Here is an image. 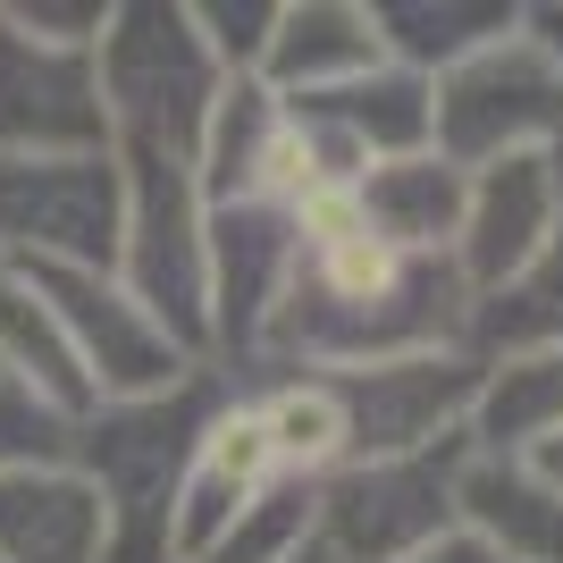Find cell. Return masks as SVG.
I'll use <instances>...</instances> for the list:
<instances>
[{
    "label": "cell",
    "instance_id": "30",
    "mask_svg": "<svg viewBox=\"0 0 563 563\" xmlns=\"http://www.w3.org/2000/svg\"><path fill=\"white\" fill-rule=\"evenodd\" d=\"M521 463H530V471H539V479H547V488L563 496V429H555V438H539V446L521 454Z\"/></svg>",
    "mask_w": 563,
    "mask_h": 563
},
{
    "label": "cell",
    "instance_id": "29",
    "mask_svg": "<svg viewBox=\"0 0 563 563\" xmlns=\"http://www.w3.org/2000/svg\"><path fill=\"white\" fill-rule=\"evenodd\" d=\"M521 25L539 34V51L563 68V0H521Z\"/></svg>",
    "mask_w": 563,
    "mask_h": 563
},
{
    "label": "cell",
    "instance_id": "8",
    "mask_svg": "<svg viewBox=\"0 0 563 563\" xmlns=\"http://www.w3.org/2000/svg\"><path fill=\"white\" fill-rule=\"evenodd\" d=\"M345 412V463H396V454H438L463 446L471 396H479V362L463 345L438 353H396V362H362V371H320Z\"/></svg>",
    "mask_w": 563,
    "mask_h": 563
},
{
    "label": "cell",
    "instance_id": "6",
    "mask_svg": "<svg viewBox=\"0 0 563 563\" xmlns=\"http://www.w3.org/2000/svg\"><path fill=\"white\" fill-rule=\"evenodd\" d=\"M34 286H43L51 320H59V345H68V362H76V378H85V396H93V404L168 396V387H186L194 371H211V362H194V353L177 345V336H168L110 269H93V261L34 269Z\"/></svg>",
    "mask_w": 563,
    "mask_h": 563
},
{
    "label": "cell",
    "instance_id": "32",
    "mask_svg": "<svg viewBox=\"0 0 563 563\" xmlns=\"http://www.w3.org/2000/svg\"><path fill=\"white\" fill-rule=\"evenodd\" d=\"M555 177H563V152H555Z\"/></svg>",
    "mask_w": 563,
    "mask_h": 563
},
{
    "label": "cell",
    "instance_id": "7",
    "mask_svg": "<svg viewBox=\"0 0 563 563\" xmlns=\"http://www.w3.org/2000/svg\"><path fill=\"white\" fill-rule=\"evenodd\" d=\"M454 463L463 446L345 463L311 488V547L329 563H404L412 547L454 530Z\"/></svg>",
    "mask_w": 563,
    "mask_h": 563
},
{
    "label": "cell",
    "instance_id": "24",
    "mask_svg": "<svg viewBox=\"0 0 563 563\" xmlns=\"http://www.w3.org/2000/svg\"><path fill=\"white\" fill-rule=\"evenodd\" d=\"M311 555V479H269L194 563H295Z\"/></svg>",
    "mask_w": 563,
    "mask_h": 563
},
{
    "label": "cell",
    "instance_id": "26",
    "mask_svg": "<svg viewBox=\"0 0 563 563\" xmlns=\"http://www.w3.org/2000/svg\"><path fill=\"white\" fill-rule=\"evenodd\" d=\"M25 463H68V412L43 404L34 387L0 378V471H25Z\"/></svg>",
    "mask_w": 563,
    "mask_h": 563
},
{
    "label": "cell",
    "instance_id": "22",
    "mask_svg": "<svg viewBox=\"0 0 563 563\" xmlns=\"http://www.w3.org/2000/svg\"><path fill=\"white\" fill-rule=\"evenodd\" d=\"M555 429H563V345L479 362V396H471V429H463L471 454H530Z\"/></svg>",
    "mask_w": 563,
    "mask_h": 563
},
{
    "label": "cell",
    "instance_id": "13",
    "mask_svg": "<svg viewBox=\"0 0 563 563\" xmlns=\"http://www.w3.org/2000/svg\"><path fill=\"white\" fill-rule=\"evenodd\" d=\"M286 152H295V118L286 101L261 85V76H235L228 93L211 101L202 135H194V186L211 211H235V202H278L286 194Z\"/></svg>",
    "mask_w": 563,
    "mask_h": 563
},
{
    "label": "cell",
    "instance_id": "19",
    "mask_svg": "<svg viewBox=\"0 0 563 563\" xmlns=\"http://www.w3.org/2000/svg\"><path fill=\"white\" fill-rule=\"evenodd\" d=\"M244 396V412H253L261 446H269V463L286 471V479H329V471H345V412H336V387L320 371H261L235 387Z\"/></svg>",
    "mask_w": 563,
    "mask_h": 563
},
{
    "label": "cell",
    "instance_id": "23",
    "mask_svg": "<svg viewBox=\"0 0 563 563\" xmlns=\"http://www.w3.org/2000/svg\"><path fill=\"white\" fill-rule=\"evenodd\" d=\"M539 345H563V235L530 269H514L505 286L463 303V353L471 362H514V353H539Z\"/></svg>",
    "mask_w": 563,
    "mask_h": 563
},
{
    "label": "cell",
    "instance_id": "20",
    "mask_svg": "<svg viewBox=\"0 0 563 563\" xmlns=\"http://www.w3.org/2000/svg\"><path fill=\"white\" fill-rule=\"evenodd\" d=\"M286 110L320 118V126H329V135H345L371 168L429 152V76L396 68V59L362 68L353 85H336V93H320V101H286Z\"/></svg>",
    "mask_w": 563,
    "mask_h": 563
},
{
    "label": "cell",
    "instance_id": "14",
    "mask_svg": "<svg viewBox=\"0 0 563 563\" xmlns=\"http://www.w3.org/2000/svg\"><path fill=\"white\" fill-rule=\"evenodd\" d=\"M269 479H286V471L269 463V446H261L244 396L228 387V404L211 412V429L194 438V463H186V479H177V505H168V563L211 555V539L269 488Z\"/></svg>",
    "mask_w": 563,
    "mask_h": 563
},
{
    "label": "cell",
    "instance_id": "9",
    "mask_svg": "<svg viewBox=\"0 0 563 563\" xmlns=\"http://www.w3.org/2000/svg\"><path fill=\"white\" fill-rule=\"evenodd\" d=\"M118 235V161H18L0 152V261L59 269L93 261L110 269Z\"/></svg>",
    "mask_w": 563,
    "mask_h": 563
},
{
    "label": "cell",
    "instance_id": "25",
    "mask_svg": "<svg viewBox=\"0 0 563 563\" xmlns=\"http://www.w3.org/2000/svg\"><path fill=\"white\" fill-rule=\"evenodd\" d=\"M202 51L219 59V76H261V51H269V25H278V0H186Z\"/></svg>",
    "mask_w": 563,
    "mask_h": 563
},
{
    "label": "cell",
    "instance_id": "5",
    "mask_svg": "<svg viewBox=\"0 0 563 563\" xmlns=\"http://www.w3.org/2000/svg\"><path fill=\"white\" fill-rule=\"evenodd\" d=\"M429 152L454 168L488 161H555L563 152V68L539 51L530 25L471 51L463 68L429 85Z\"/></svg>",
    "mask_w": 563,
    "mask_h": 563
},
{
    "label": "cell",
    "instance_id": "28",
    "mask_svg": "<svg viewBox=\"0 0 563 563\" xmlns=\"http://www.w3.org/2000/svg\"><path fill=\"white\" fill-rule=\"evenodd\" d=\"M404 563H496L488 547L471 539V530H446V539H429V547H412Z\"/></svg>",
    "mask_w": 563,
    "mask_h": 563
},
{
    "label": "cell",
    "instance_id": "10",
    "mask_svg": "<svg viewBox=\"0 0 563 563\" xmlns=\"http://www.w3.org/2000/svg\"><path fill=\"white\" fill-rule=\"evenodd\" d=\"M295 253H303V219L286 202H235L211 211V329H202V362L235 378L269 336V311L295 286Z\"/></svg>",
    "mask_w": 563,
    "mask_h": 563
},
{
    "label": "cell",
    "instance_id": "1",
    "mask_svg": "<svg viewBox=\"0 0 563 563\" xmlns=\"http://www.w3.org/2000/svg\"><path fill=\"white\" fill-rule=\"evenodd\" d=\"M295 286L269 311V336L228 387L261 371H362V362H396V353H438L463 345V278L446 261H404L387 253L353 202H311Z\"/></svg>",
    "mask_w": 563,
    "mask_h": 563
},
{
    "label": "cell",
    "instance_id": "27",
    "mask_svg": "<svg viewBox=\"0 0 563 563\" xmlns=\"http://www.w3.org/2000/svg\"><path fill=\"white\" fill-rule=\"evenodd\" d=\"M0 18L34 34V43H59V51H93L101 43V18L110 0H0Z\"/></svg>",
    "mask_w": 563,
    "mask_h": 563
},
{
    "label": "cell",
    "instance_id": "11",
    "mask_svg": "<svg viewBox=\"0 0 563 563\" xmlns=\"http://www.w3.org/2000/svg\"><path fill=\"white\" fill-rule=\"evenodd\" d=\"M0 152H18V161H110L93 51L34 43L0 18Z\"/></svg>",
    "mask_w": 563,
    "mask_h": 563
},
{
    "label": "cell",
    "instance_id": "18",
    "mask_svg": "<svg viewBox=\"0 0 563 563\" xmlns=\"http://www.w3.org/2000/svg\"><path fill=\"white\" fill-rule=\"evenodd\" d=\"M353 219L404 261H446L454 228H463V168L438 161V152H412V161H378L362 168V186L345 194Z\"/></svg>",
    "mask_w": 563,
    "mask_h": 563
},
{
    "label": "cell",
    "instance_id": "15",
    "mask_svg": "<svg viewBox=\"0 0 563 563\" xmlns=\"http://www.w3.org/2000/svg\"><path fill=\"white\" fill-rule=\"evenodd\" d=\"M454 530L496 563H563V496L521 454H471L454 463Z\"/></svg>",
    "mask_w": 563,
    "mask_h": 563
},
{
    "label": "cell",
    "instance_id": "12",
    "mask_svg": "<svg viewBox=\"0 0 563 563\" xmlns=\"http://www.w3.org/2000/svg\"><path fill=\"white\" fill-rule=\"evenodd\" d=\"M563 235V177L555 161H488L463 168V228H454L446 269L463 278V295H488L514 269L547 253Z\"/></svg>",
    "mask_w": 563,
    "mask_h": 563
},
{
    "label": "cell",
    "instance_id": "31",
    "mask_svg": "<svg viewBox=\"0 0 563 563\" xmlns=\"http://www.w3.org/2000/svg\"><path fill=\"white\" fill-rule=\"evenodd\" d=\"M295 563H329V555H320V547H311V555H295Z\"/></svg>",
    "mask_w": 563,
    "mask_h": 563
},
{
    "label": "cell",
    "instance_id": "21",
    "mask_svg": "<svg viewBox=\"0 0 563 563\" xmlns=\"http://www.w3.org/2000/svg\"><path fill=\"white\" fill-rule=\"evenodd\" d=\"M371 25H378V51L412 76H438L463 68L471 51L505 43L521 25V0H371Z\"/></svg>",
    "mask_w": 563,
    "mask_h": 563
},
{
    "label": "cell",
    "instance_id": "3",
    "mask_svg": "<svg viewBox=\"0 0 563 563\" xmlns=\"http://www.w3.org/2000/svg\"><path fill=\"white\" fill-rule=\"evenodd\" d=\"M93 85L110 118V152H168V161H194L202 118L228 93L186 0H110L93 43Z\"/></svg>",
    "mask_w": 563,
    "mask_h": 563
},
{
    "label": "cell",
    "instance_id": "17",
    "mask_svg": "<svg viewBox=\"0 0 563 563\" xmlns=\"http://www.w3.org/2000/svg\"><path fill=\"white\" fill-rule=\"evenodd\" d=\"M0 563H110L101 496L68 463L0 471Z\"/></svg>",
    "mask_w": 563,
    "mask_h": 563
},
{
    "label": "cell",
    "instance_id": "16",
    "mask_svg": "<svg viewBox=\"0 0 563 563\" xmlns=\"http://www.w3.org/2000/svg\"><path fill=\"white\" fill-rule=\"evenodd\" d=\"M378 25L371 0H278L269 51H261V85L278 101H320L336 85H353L362 68H378Z\"/></svg>",
    "mask_w": 563,
    "mask_h": 563
},
{
    "label": "cell",
    "instance_id": "4",
    "mask_svg": "<svg viewBox=\"0 0 563 563\" xmlns=\"http://www.w3.org/2000/svg\"><path fill=\"white\" fill-rule=\"evenodd\" d=\"M110 161H118L110 278L202 362V329H211V202L194 186V168L168 161V152H110Z\"/></svg>",
    "mask_w": 563,
    "mask_h": 563
},
{
    "label": "cell",
    "instance_id": "2",
    "mask_svg": "<svg viewBox=\"0 0 563 563\" xmlns=\"http://www.w3.org/2000/svg\"><path fill=\"white\" fill-rule=\"evenodd\" d=\"M219 404H228V378L194 371L186 387H168V396L85 404L68 421V471L101 496L110 563H168V505H177L194 438L211 429Z\"/></svg>",
    "mask_w": 563,
    "mask_h": 563
}]
</instances>
